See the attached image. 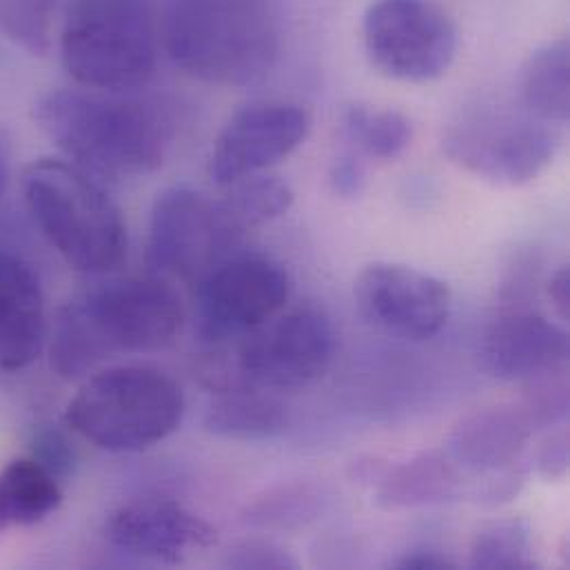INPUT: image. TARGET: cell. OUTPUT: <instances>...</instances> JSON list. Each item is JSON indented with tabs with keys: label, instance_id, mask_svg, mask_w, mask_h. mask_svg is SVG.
Wrapping results in <instances>:
<instances>
[{
	"label": "cell",
	"instance_id": "cell-1",
	"mask_svg": "<svg viewBox=\"0 0 570 570\" xmlns=\"http://www.w3.org/2000/svg\"><path fill=\"white\" fill-rule=\"evenodd\" d=\"M183 326V299L165 278L109 281L58 311L49 362L62 380H82L114 355L169 346Z\"/></svg>",
	"mask_w": 570,
	"mask_h": 570
},
{
	"label": "cell",
	"instance_id": "cell-2",
	"mask_svg": "<svg viewBox=\"0 0 570 570\" xmlns=\"http://www.w3.org/2000/svg\"><path fill=\"white\" fill-rule=\"evenodd\" d=\"M36 120L76 167L109 183L156 171L169 145L156 109L109 91H53L38 102Z\"/></svg>",
	"mask_w": 570,
	"mask_h": 570
},
{
	"label": "cell",
	"instance_id": "cell-3",
	"mask_svg": "<svg viewBox=\"0 0 570 570\" xmlns=\"http://www.w3.org/2000/svg\"><path fill=\"white\" fill-rule=\"evenodd\" d=\"M167 49L189 76L245 87L263 80L278 60V22L265 0H176Z\"/></svg>",
	"mask_w": 570,
	"mask_h": 570
},
{
	"label": "cell",
	"instance_id": "cell-4",
	"mask_svg": "<svg viewBox=\"0 0 570 570\" xmlns=\"http://www.w3.org/2000/svg\"><path fill=\"white\" fill-rule=\"evenodd\" d=\"M24 205L62 261L80 274L114 272L127 254L120 209L73 163L42 158L22 174Z\"/></svg>",
	"mask_w": 570,
	"mask_h": 570
},
{
	"label": "cell",
	"instance_id": "cell-5",
	"mask_svg": "<svg viewBox=\"0 0 570 570\" xmlns=\"http://www.w3.org/2000/svg\"><path fill=\"white\" fill-rule=\"evenodd\" d=\"M180 384L154 366H111L87 377L71 397L67 426L111 453L145 451L169 438L183 422Z\"/></svg>",
	"mask_w": 570,
	"mask_h": 570
},
{
	"label": "cell",
	"instance_id": "cell-6",
	"mask_svg": "<svg viewBox=\"0 0 570 570\" xmlns=\"http://www.w3.org/2000/svg\"><path fill=\"white\" fill-rule=\"evenodd\" d=\"M60 56L87 89L122 94L147 85L158 58L149 0H69Z\"/></svg>",
	"mask_w": 570,
	"mask_h": 570
},
{
	"label": "cell",
	"instance_id": "cell-7",
	"mask_svg": "<svg viewBox=\"0 0 570 570\" xmlns=\"http://www.w3.org/2000/svg\"><path fill=\"white\" fill-rule=\"evenodd\" d=\"M335 331L328 315L315 306H297L243 335L232 368L212 366L214 391L245 384L265 391L304 389L331 366Z\"/></svg>",
	"mask_w": 570,
	"mask_h": 570
},
{
	"label": "cell",
	"instance_id": "cell-8",
	"mask_svg": "<svg viewBox=\"0 0 570 570\" xmlns=\"http://www.w3.org/2000/svg\"><path fill=\"white\" fill-rule=\"evenodd\" d=\"M243 236V225L223 200L174 187L154 205L147 265L154 276L198 285L218 265L240 254Z\"/></svg>",
	"mask_w": 570,
	"mask_h": 570
},
{
	"label": "cell",
	"instance_id": "cell-9",
	"mask_svg": "<svg viewBox=\"0 0 570 570\" xmlns=\"http://www.w3.org/2000/svg\"><path fill=\"white\" fill-rule=\"evenodd\" d=\"M442 145L451 163L464 171L493 185L522 187L551 165L558 136L529 111L480 107L451 122Z\"/></svg>",
	"mask_w": 570,
	"mask_h": 570
},
{
	"label": "cell",
	"instance_id": "cell-10",
	"mask_svg": "<svg viewBox=\"0 0 570 570\" xmlns=\"http://www.w3.org/2000/svg\"><path fill=\"white\" fill-rule=\"evenodd\" d=\"M368 60L389 78L429 82L458 51L453 18L433 0H375L362 22Z\"/></svg>",
	"mask_w": 570,
	"mask_h": 570
},
{
	"label": "cell",
	"instance_id": "cell-11",
	"mask_svg": "<svg viewBox=\"0 0 570 570\" xmlns=\"http://www.w3.org/2000/svg\"><path fill=\"white\" fill-rule=\"evenodd\" d=\"M198 333L209 344L240 340L285 308V267L265 256L236 254L198 283Z\"/></svg>",
	"mask_w": 570,
	"mask_h": 570
},
{
	"label": "cell",
	"instance_id": "cell-12",
	"mask_svg": "<svg viewBox=\"0 0 570 570\" xmlns=\"http://www.w3.org/2000/svg\"><path fill=\"white\" fill-rule=\"evenodd\" d=\"M355 304L371 326L400 340L426 342L449 324L453 295L431 274L375 263L355 281Z\"/></svg>",
	"mask_w": 570,
	"mask_h": 570
},
{
	"label": "cell",
	"instance_id": "cell-13",
	"mask_svg": "<svg viewBox=\"0 0 570 570\" xmlns=\"http://www.w3.org/2000/svg\"><path fill=\"white\" fill-rule=\"evenodd\" d=\"M308 127V114L291 102H261L238 111L214 145V183L227 187L283 163L304 142Z\"/></svg>",
	"mask_w": 570,
	"mask_h": 570
},
{
	"label": "cell",
	"instance_id": "cell-14",
	"mask_svg": "<svg viewBox=\"0 0 570 570\" xmlns=\"http://www.w3.org/2000/svg\"><path fill=\"white\" fill-rule=\"evenodd\" d=\"M107 538L131 558L174 567L212 549L218 542V531L178 502L136 500L114 511Z\"/></svg>",
	"mask_w": 570,
	"mask_h": 570
},
{
	"label": "cell",
	"instance_id": "cell-15",
	"mask_svg": "<svg viewBox=\"0 0 570 570\" xmlns=\"http://www.w3.org/2000/svg\"><path fill=\"white\" fill-rule=\"evenodd\" d=\"M570 340L564 326L531 306H504L484 337L489 371L507 382H533L569 366Z\"/></svg>",
	"mask_w": 570,
	"mask_h": 570
},
{
	"label": "cell",
	"instance_id": "cell-16",
	"mask_svg": "<svg viewBox=\"0 0 570 570\" xmlns=\"http://www.w3.org/2000/svg\"><path fill=\"white\" fill-rule=\"evenodd\" d=\"M533 426L520 404L493 406L464 417L446 440L444 453L462 475L493 478L522 462Z\"/></svg>",
	"mask_w": 570,
	"mask_h": 570
},
{
	"label": "cell",
	"instance_id": "cell-17",
	"mask_svg": "<svg viewBox=\"0 0 570 570\" xmlns=\"http://www.w3.org/2000/svg\"><path fill=\"white\" fill-rule=\"evenodd\" d=\"M45 295L33 269L0 252V371L27 368L45 348Z\"/></svg>",
	"mask_w": 570,
	"mask_h": 570
},
{
	"label": "cell",
	"instance_id": "cell-18",
	"mask_svg": "<svg viewBox=\"0 0 570 570\" xmlns=\"http://www.w3.org/2000/svg\"><path fill=\"white\" fill-rule=\"evenodd\" d=\"M462 471L442 451L420 453L382 469L375 480V502L384 511H411L453 500L464 487Z\"/></svg>",
	"mask_w": 570,
	"mask_h": 570
},
{
	"label": "cell",
	"instance_id": "cell-19",
	"mask_svg": "<svg viewBox=\"0 0 570 570\" xmlns=\"http://www.w3.org/2000/svg\"><path fill=\"white\" fill-rule=\"evenodd\" d=\"M205 426L218 438L261 442L285 433L288 415L285 404L269 391L236 384L216 391L205 415Z\"/></svg>",
	"mask_w": 570,
	"mask_h": 570
},
{
	"label": "cell",
	"instance_id": "cell-20",
	"mask_svg": "<svg viewBox=\"0 0 570 570\" xmlns=\"http://www.w3.org/2000/svg\"><path fill=\"white\" fill-rule=\"evenodd\" d=\"M62 502L60 480L33 455L0 469V533L40 524Z\"/></svg>",
	"mask_w": 570,
	"mask_h": 570
},
{
	"label": "cell",
	"instance_id": "cell-21",
	"mask_svg": "<svg viewBox=\"0 0 570 570\" xmlns=\"http://www.w3.org/2000/svg\"><path fill=\"white\" fill-rule=\"evenodd\" d=\"M522 102L544 122L564 125L570 114L569 40H556L538 49L522 71Z\"/></svg>",
	"mask_w": 570,
	"mask_h": 570
},
{
	"label": "cell",
	"instance_id": "cell-22",
	"mask_svg": "<svg viewBox=\"0 0 570 570\" xmlns=\"http://www.w3.org/2000/svg\"><path fill=\"white\" fill-rule=\"evenodd\" d=\"M342 131L360 154L377 160H395L413 140V127L404 114L368 105L346 107Z\"/></svg>",
	"mask_w": 570,
	"mask_h": 570
},
{
	"label": "cell",
	"instance_id": "cell-23",
	"mask_svg": "<svg viewBox=\"0 0 570 570\" xmlns=\"http://www.w3.org/2000/svg\"><path fill=\"white\" fill-rule=\"evenodd\" d=\"M322 493L311 484H285L258 495L243 511V522L263 531H297L320 518Z\"/></svg>",
	"mask_w": 570,
	"mask_h": 570
},
{
	"label": "cell",
	"instance_id": "cell-24",
	"mask_svg": "<svg viewBox=\"0 0 570 570\" xmlns=\"http://www.w3.org/2000/svg\"><path fill=\"white\" fill-rule=\"evenodd\" d=\"M471 567L480 570L535 569L531 527L522 518H502L482 527L471 547Z\"/></svg>",
	"mask_w": 570,
	"mask_h": 570
},
{
	"label": "cell",
	"instance_id": "cell-25",
	"mask_svg": "<svg viewBox=\"0 0 570 570\" xmlns=\"http://www.w3.org/2000/svg\"><path fill=\"white\" fill-rule=\"evenodd\" d=\"M227 189L223 203L245 232L281 218L293 205L291 187L276 176L254 174L227 185Z\"/></svg>",
	"mask_w": 570,
	"mask_h": 570
},
{
	"label": "cell",
	"instance_id": "cell-26",
	"mask_svg": "<svg viewBox=\"0 0 570 570\" xmlns=\"http://www.w3.org/2000/svg\"><path fill=\"white\" fill-rule=\"evenodd\" d=\"M56 0H0V33L33 56L51 49Z\"/></svg>",
	"mask_w": 570,
	"mask_h": 570
},
{
	"label": "cell",
	"instance_id": "cell-27",
	"mask_svg": "<svg viewBox=\"0 0 570 570\" xmlns=\"http://www.w3.org/2000/svg\"><path fill=\"white\" fill-rule=\"evenodd\" d=\"M564 373H556L549 377L527 382L529 389H527L520 406L527 413L535 433L560 424L569 415V382H567Z\"/></svg>",
	"mask_w": 570,
	"mask_h": 570
},
{
	"label": "cell",
	"instance_id": "cell-28",
	"mask_svg": "<svg viewBox=\"0 0 570 570\" xmlns=\"http://www.w3.org/2000/svg\"><path fill=\"white\" fill-rule=\"evenodd\" d=\"M232 569H295V558L276 542L269 540H247L240 542L229 553Z\"/></svg>",
	"mask_w": 570,
	"mask_h": 570
},
{
	"label": "cell",
	"instance_id": "cell-29",
	"mask_svg": "<svg viewBox=\"0 0 570 570\" xmlns=\"http://www.w3.org/2000/svg\"><path fill=\"white\" fill-rule=\"evenodd\" d=\"M33 458L45 464L60 482L69 475L73 464V451L62 433L58 431H40L33 440Z\"/></svg>",
	"mask_w": 570,
	"mask_h": 570
},
{
	"label": "cell",
	"instance_id": "cell-30",
	"mask_svg": "<svg viewBox=\"0 0 570 570\" xmlns=\"http://www.w3.org/2000/svg\"><path fill=\"white\" fill-rule=\"evenodd\" d=\"M535 466H538V473L549 482L564 480V475L569 473V433L567 431L553 433L542 442L535 455Z\"/></svg>",
	"mask_w": 570,
	"mask_h": 570
},
{
	"label": "cell",
	"instance_id": "cell-31",
	"mask_svg": "<svg viewBox=\"0 0 570 570\" xmlns=\"http://www.w3.org/2000/svg\"><path fill=\"white\" fill-rule=\"evenodd\" d=\"M328 183L340 198H357L366 185V169L357 156H340L328 169Z\"/></svg>",
	"mask_w": 570,
	"mask_h": 570
},
{
	"label": "cell",
	"instance_id": "cell-32",
	"mask_svg": "<svg viewBox=\"0 0 570 570\" xmlns=\"http://www.w3.org/2000/svg\"><path fill=\"white\" fill-rule=\"evenodd\" d=\"M393 569L400 570H451L455 569V564L438 553V551H426V549H420V551H413V553H406L402 556L400 560L393 562Z\"/></svg>",
	"mask_w": 570,
	"mask_h": 570
},
{
	"label": "cell",
	"instance_id": "cell-33",
	"mask_svg": "<svg viewBox=\"0 0 570 570\" xmlns=\"http://www.w3.org/2000/svg\"><path fill=\"white\" fill-rule=\"evenodd\" d=\"M549 295L553 299V306L562 322H569L570 317V269H558L549 281Z\"/></svg>",
	"mask_w": 570,
	"mask_h": 570
},
{
	"label": "cell",
	"instance_id": "cell-34",
	"mask_svg": "<svg viewBox=\"0 0 570 570\" xmlns=\"http://www.w3.org/2000/svg\"><path fill=\"white\" fill-rule=\"evenodd\" d=\"M7 178H9V165H7L4 151L0 149V196H2V191H4V187H7Z\"/></svg>",
	"mask_w": 570,
	"mask_h": 570
}]
</instances>
